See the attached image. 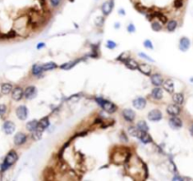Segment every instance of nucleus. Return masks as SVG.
I'll return each mask as SVG.
<instances>
[{"instance_id": "obj_1", "label": "nucleus", "mask_w": 193, "mask_h": 181, "mask_svg": "<svg viewBox=\"0 0 193 181\" xmlns=\"http://www.w3.org/2000/svg\"><path fill=\"white\" fill-rule=\"evenodd\" d=\"M18 160V154L15 150H11L9 153L5 156L3 162L0 164V173H4L8 171L13 164L16 163Z\"/></svg>"}, {"instance_id": "obj_2", "label": "nucleus", "mask_w": 193, "mask_h": 181, "mask_svg": "<svg viewBox=\"0 0 193 181\" xmlns=\"http://www.w3.org/2000/svg\"><path fill=\"white\" fill-rule=\"evenodd\" d=\"M95 100H96V102H97L101 106V108L105 111H107L108 113H114V112H116L117 106L114 103H112V102H110L109 100H106V99H104L102 97H96Z\"/></svg>"}, {"instance_id": "obj_3", "label": "nucleus", "mask_w": 193, "mask_h": 181, "mask_svg": "<svg viewBox=\"0 0 193 181\" xmlns=\"http://www.w3.org/2000/svg\"><path fill=\"white\" fill-rule=\"evenodd\" d=\"M23 97H25V90L22 87H20V86L14 87L12 92V100L18 102V101H21L23 99Z\"/></svg>"}, {"instance_id": "obj_4", "label": "nucleus", "mask_w": 193, "mask_h": 181, "mask_svg": "<svg viewBox=\"0 0 193 181\" xmlns=\"http://www.w3.org/2000/svg\"><path fill=\"white\" fill-rule=\"evenodd\" d=\"M114 5H115V2L114 0H109V1H106L102 4L101 6V10H102V13L105 16H108L109 15V13L112 12V10L114 9Z\"/></svg>"}, {"instance_id": "obj_5", "label": "nucleus", "mask_w": 193, "mask_h": 181, "mask_svg": "<svg viewBox=\"0 0 193 181\" xmlns=\"http://www.w3.org/2000/svg\"><path fill=\"white\" fill-rule=\"evenodd\" d=\"M2 128H3V131H4V133L6 135H12L15 131L16 126H15V124L12 122V121L7 120V121H5V122H4V124L2 126Z\"/></svg>"}, {"instance_id": "obj_6", "label": "nucleus", "mask_w": 193, "mask_h": 181, "mask_svg": "<svg viewBox=\"0 0 193 181\" xmlns=\"http://www.w3.org/2000/svg\"><path fill=\"white\" fill-rule=\"evenodd\" d=\"M169 125L173 129H180L183 127V121L178 116H171L169 120Z\"/></svg>"}, {"instance_id": "obj_7", "label": "nucleus", "mask_w": 193, "mask_h": 181, "mask_svg": "<svg viewBox=\"0 0 193 181\" xmlns=\"http://www.w3.org/2000/svg\"><path fill=\"white\" fill-rule=\"evenodd\" d=\"M27 135L24 132H18L15 134L13 138V143L16 146H22L27 143Z\"/></svg>"}, {"instance_id": "obj_8", "label": "nucleus", "mask_w": 193, "mask_h": 181, "mask_svg": "<svg viewBox=\"0 0 193 181\" xmlns=\"http://www.w3.org/2000/svg\"><path fill=\"white\" fill-rule=\"evenodd\" d=\"M15 113H16V116L19 120L21 121H25L27 118V115H28V110H27V108L25 106V105H21L19 106L16 110H15Z\"/></svg>"}, {"instance_id": "obj_9", "label": "nucleus", "mask_w": 193, "mask_h": 181, "mask_svg": "<svg viewBox=\"0 0 193 181\" xmlns=\"http://www.w3.org/2000/svg\"><path fill=\"white\" fill-rule=\"evenodd\" d=\"M148 119L151 122H158L162 119V112L159 109H152L148 113Z\"/></svg>"}, {"instance_id": "obj_10", "label": "nucleus", "mask_w": 193, "mask_h": 181, "mask_svg": "<svg viewBox=\"0 0 193 181\" xmlns=\"http://www.w3.org/2000/svg\"><path fill=\"white\" fill-rule=\"evenodd\" d=\"M167 112L170 116H178L181 112V108L177 104H171L167 107Z\"/></svg>"}, {"instance_id": "obj_11", "label": "nucleus", "mask_w": 193, "mask_h": 181, "mask_svg": "<svg viewBox=\"0 0 193 181\" xmlns=\"http://www.w3.org/2000/svg\"><path fill=\"white\" fill-rule=\"evenodd\" d=\"M123 117L124 118L125 121H127V122L133 123L135 118H136V114H135L134 110H132L130 108H125L123 110Z\"/></svg>"}, {"instance_id": "obj_12", "label": "nucleus", "mask_w": 193, "mask_h": 181, "mask_svg": "<svg viewBox=\"0 0 193 181\" xmlns=\"http://www.w3.org/2000/svg\"><path fill=\"white\" fill-rule=\"evenodd\" d=\"M190 44H191L190 40L187 37H182L179 42V49L182 52H186L189 49Z\"/></svg>"}, {"instance_id": "obj_13", "label": "nucleus", "mask_w": 193, "mask_h": 181, "mask_svg": "<svg viewBox=\"0 0 193 181\" xmlns=\"http://www.w3.org/2000/svg\"><path fill=\"white\" fill-rule=\"evenodd\" d=\"M37 95V89L34 86H28L25 89V98L27 100L33 99Z\"/></svg>"}, {"instance_id": "obj_14", "label": "nucleus", "mask_w": 193, "mask_h": 181, "mask_svg": "<svg viewBox=\"0 0 193 181\" xmlns=\"http://www.w3.org/2000/svg\"><path fill=\"white\" fill-rule=\"evenodd\" d=\"M146 104H147V101L144 97H138L133 100V106L137 109H143L146 107Z\"/></svg>"}, {"instance_id": "obj_15", "label": "nucleus", "mask_w": 193, "mask_h": 181, "mask_svg": "<svg viewBox=\"0 0 193 181\" xmlns=\"http://www.w3.org/2000/svg\"><path fill=\"white\" fill-rule=\"evenodd\" d=\"M163 89L169 93H174V83H173V80L171 79V78H167L163 81Z\"/></svg>"}, {"instance_id": "obj_16", "label": "nucleus", "mask_w": 193, "mask_h": 181, "mask_svg": "<svg viewBox=\"0 0 193 181\" xmlns=\"http://www.w3.org/2000/svg\"><path fill=\"white\" fill-rule=\"evenodd\" d=\"M13 90V86L12 83H9V82H5V83H2L1 84V87H0V92L3 95H8L10 93H12Z\"/></svg>"}, {"instance_id": "obj_17", "label": "nucleus", "mask_w": 193, "mask_h": 181, "mask_svg": "<svg viewBox=\"0 0 193 181\" xmlns=\"http://www.w3.org/2000/svg\"><path fill=\"white\" fill-rule=\"evenodd\" d=\"M138 70L141 74L145 75V76H148V77H150V76H151V73H152V68H151V66L148 65L147 63H140V64H138Z\"/></svg>"}, {"instance_id": "obj_18", "label": "nucleus", "mask_w": 193, "mask_h": 181, "mask_svg": "<svg viewBox=\"0 0 193 181\" xmlns=\"http://www.w3.org/2000/svg\"><path fill=\"white\" fill-rule=\"evenodd\" d=\"M151 81H152V84L156 87H160L162 84H163V78L160 74H154L151 76Z\"/></svg>"}, {"instance_id": "obj_19", "label": "nucleus", "mask_w": 193, "mask_h": 181, "mask_svg": "<svg viewBox=\"0 0 193 181\" xmlns=\"http://www.w3.org/2000/svg\"><path fill=\"white\" fill-rule=\"evenodd\" d=\"M138 139H139V141H140L142 143H144V144H147V143H150L153 142V139H152L151 135H150L148 132H143V131H142Z\"/></svg>"}, {"instance_id": "obj_20", "label": "nucleus", "mask_w": 193, "mask_h": 181, "mask_svg": "<svg viewBox=\"0 0 193 181\" xmlns=\"http://www.w3.org/2000/svg\"><path fill=\"white\" fill-rule=\"evenodd\" d=\"M124 64L127 68L131 69V70H137L138 68V63L136 62L135 59H132V58H126L124 60Z\"/></svg>"}, {"instance_id": "obj_21", "label": "nucleus", "mask_w": 193, "mask_h": 181, "mask_svg": "<svg viewBox=\"0 0 193 181\" xmlns=\"http://www.w3.org/2000/svg\"><path fill=\"white\" fill-rule=\"evenodd\" d=\"M172 100L175 104L179 105V106H182L185 102V96L183 93H173L172 95Z\"/></svg>"}, {"instance_id": "obj_22", "label": "nucleus", "mask_w": 193, "mask_h": 181, "mask_svg": "<svg viewBox=\"0 0 193 181\" xmlns=\"http://www.w3.org/2000/svg\"><path fill=\"white\" fill-rule=\"evenodd\" d=\"M163 96V91L160 87H155L152 91V97L156 100H160Z\"/></svg>"}, {"instance_id": "obj_23", "label": "nucleus", "mask_w": 193, "mask_h": 181, "mask_svg": "<svg viewBox=\"0 0 193 181\" xmlns=\"http://www.w3.org/2000/svg\"><path fill=\"white\" fill-rule=\"evenodd\" d=\"M27 131L29 132H33L34 130H36L38 128H39V121L38 120H32V121H29V122L27 124L26 126Z\"/></svg>"}, {"instance_id": "obj_24", "label": "nucleus", "mask_w": 193, "mask_h": 181, "mask_svg": "<svg viewBox=\"0 0 193 181\" xmlns=\"http://www.w3.org/2000/svg\"><path fill=\"white\" fill-rule=\"evenodd\" d=\"M79 62H80V59L72 60V62L66 63H64L63 65H61V66H60V68H61L62 70H70V69H72L74 66H75V65H76Z\"/></svg>"}, {"instance_id": "obj_25", "label": "nucleus", "mask_w": 193, "mask_h": 181, "mask_svg": "<svg viewBox=\"0 0 193 181\" xmlns=\"http://www.w3.org/2000/svg\"><path fill=\"white\" fill-rule=\"evenodd\" d=\"M31 72H32L33 76L38 77V76H40L43 72V67H42V65H40V64H34L32 66Z\"/></svg>"}, {"instance_id": "obj_26", "label": "nucleus", "mask_w": 193, "mask_h": 181, "mask_svg": "<svg viewBox=\"0 0 193 181\" xmlns=\"http://www.w3.org/2000/svg\"><path fill=\"white\" fill-rule=\"evenodd\" d=\"M141 130H139L137 127H130L128 128V133L132 136V137H136V138H139L140 134H141Z\"/></svg>"}, {"instance_id": "obj_27", "label": "nucleus", "mask_w": 193, "mask_h": 181, "mask_svg": "<svg viewBox=\"0 0 193 181\" xmlns=\"http://www.w3.org/2000/svg\"><path fill=\"white\" fill-rule=\"evenodd\" d=\"M137 128L139 130L143 131V132H148V130H149V127H148L147 123L145 122V121H143V120H140L139 122L137 124Z\"/></svg>"}, {"instance_id": "obj_28", "label": "nucleus", "mask_w": 193, "mask_h": 181, "mask_svg": "<svg viewBox=\"0 0 193 181\" xmlns=\"http://www.w3.org/2000/svg\"><path fill=\"white\" fill-rule=\"evenodd\" d=\"M48 127H49V119H48V117H44L39 121V128H41L42 130L46 129Z\"/></svg>"}, {"instance_id": "obj_29", "label": "nucleus", "mask_w": 193, "mask_h": 181, "mask_svg": "<svg viewBox=\"0 0 193 181\" xmlns=\"http://www.w3.org/2000/svg\"><path fill=\"white\" fill-rule=\"evenodd\" d=\"M42 129L41 128H38L36 130H34L33 132H31V137L34 141H39L41 138V135H42Z\"/></svg>"}, {"instance_id": "obj_30", "label": "nucleus", "mask_w": 193, "mask_h": 181, "mask_svg": "<svg viewBox=\"0 0 193 181\" xmlns=\"http://www.w3.org/2000/svg\"><path fill=\"white\" fill-rule=\"evenodd\" d=\"M177 26H178V23H177L176 20H170L167 23V29L170 32H172V31H174L177 28Z\"/></svg>"}, {"instance_id": "obj_31", "label": "nucleus", "mask_w": 193, "mask_h": 181, "mask_svg": "<svg viewBox=\"0 0 193 181\" xmlns=\"http://www.w3.org/2000/svg\"><path fill=\"white\" fill-rule=\"evenodd\" d=\"M43 67V71H52V70H55L56 68H58V65L55 63H47L45 64L42 65Z\"/></svg>"}, {"instance_id": "obj_32", "label": "nucleus", "mask_w": 193, "mask_h": 181, "mask_svg": "<svg viewBox=\"0 0 193 181\" xmlns=\"http://www.w3.org/2000/svg\"><path fill=\"white\" fill-rule=\"evenodd\" d=\"M151 27H152V29H153L154 31H160V30L162 29V25L160 24L159 21L153 22L152 25H151Z\"/></svg>"}, {"instance_id": "obj_33", "label": "nucleus", "mask_w": 193, "mask_h": 181, "mask_svg": "<svg viewBox=\"0 0 193 181\" xmlns=\"http://www.w3.org/2000/svg\"><path fill=\"white\" fill-rule=\"evenodd\" d=\"M7 112V106L5 104H0V117H3Z\"/></svg>"}, {"instance_id": "obj_34", "label": "nucleus", "mask_w": 193, "mask_h": 181, "mask_svg": "<svg viewBox=\"0 0 193 181\" xmlns=\"http://www.w3.org/2000/svg\"><path fill=\"white\" fill-rule=\"evenodd\" d=\"M49 1H50V4H51L52 7L57 8L60 5V3L62 2V0H49Z\"/></svg>"}, {"instance_id": "obj_35", "label": "nucleus", "mask_w": 193, "mask_h": 181, "mask_svg": "<svg viewBox=\"0 0 193 181\" xmlns=\"http://www.w3.org/2000/svg\"><path fill=\"white\" fill-rule=\"evenodd\" d=\"M184 4V0H174V7L176 9H179L183 6Z\"/></svg>"}, {"instance_id": "obj_36", "label": "nucleus", "mask_w": 193, "mask_h": 181, "mask_svg": "<svg viewBox=\"0 0 193 181\" xmlns=\"http://www.w3.org/2000/svg\"><path fill=\"white\" fill-rule=\"evenodd\" d=\"M116 46H117L116 43H114V42H112V41H109V42L107 43V47H108L109 49H114V48H116Z\"/></svg>"}, {"instance_id": "obj_37", "label": "nucleus", "mask_w": 193, "mask_h": 181, "mask_svg": "<svg viewBox=\"0 0 193 181\" xmlns=\"http://www.w3.org/2000/svg\"><path fill=\"white\" fill-rule=\"evenodd\" d=\"M144 46H145L146 48H149V49H153L154 48V46H153V43H152V42L150 41V40H146L145 42H144Z\"/></svg>"}, {"instance_id": "obj_38", "label": "nucleus", "mask_w": 193, "mask_h": 181, "mask_svg": "<svg viewBox=\"0 0 193 181\" xmlns=\"http://www.w3.org/2000/svg\"><path fill=\"white\" fill-rule=\"evenodd\" d=\"M103 23H104V18H103V17H98L97 19H96V26L102 27V26H103Z\"/></svg>"}, {"instance_id": "obj_39", "label": "nucleus", "mask_w": 193, "mask_h": 181, "mask_svg": "<svg viewBox=\"0 0 193 181\" xmlns=\"http://www.w3.org/2000/svg\"><path fill=\"white\" fill-rule=\"evenodd\" d=\"M127 30L132 33V32H135V31H136V28H135V26H134L133 24H129L128 27H127Z\"/></svg>"}, {"instance_id": "obj_40", "label": "nucleus", "mask_w": 193, "mask_h": 181, "mask_svg": "<svg viewBox=\"0 0 193 181\" xmlns=\"http://www.w3.org/2000/svg\"><path fill=\"white\" fill-rule=\"evenodd\" d=\"M138 55H139V57H141V58H146V59H149L150 62H154V60H153L150 57H148L147 55H145L144 53H139Z\"/></svg>"}, {"instance_id": "obj_41", "label": "nucleus", "mask_w": 193, "mask_h": 181, "mask_svg": "<svg viewBox=\"0 0 193 181\" xmlns=\"http://www.w3.org/2000/svg\"><path fill=\"white\" fill-rule=\"evenodd\" d=\"M45 46V43H40L38 45H37V49H41V48H42V47H44Z\"/></svg>"}, {"instance_id": "obj_42", "label": "nucleus", "mask_w": 193, "mask_h": 181, "mask_svg": "<svg viewBox=\"0 0 193 181\" xmlns=\"http://www.w3.org/2000/svg\"><path fill=\"white\" fill-rule=\"evenodd\" d=\"M118 13H119L120 14H122L123 16V15H125V12H124V11L123 10V9H120V10L118 11Z\"/></svg>"}, {"instance_id": "obj_43", "label": "nucleus", "mask_w": 193, "mask_h": 181, "mask_svg": "<svg viewBox=\"0 0 193 181\" xmlns=\"http://www.w3.org/2000/svg\"><path fill=\"white\" fill-rule=\"evenodd\" d=\"M190 131H191V133H192V135H193V124H192V126H191V128H190Z\"/></svg>"}, {"instance_id": "obj_44", "label": "nucleus", "mask_w": 193, "mask_h": 181, "mask_svg": "<svg viewBox=\"0 0 193 181\" xmlns=\"http://www.w3.org/2000/svg\"><path fill=\"white\" fill-rule=\"evenodd\" d=\"M190 81H191V82H193V78H190Z\"/></svg>"}, {"instance_id": "obj_45", "label": "nucleus", "mask_w": 193, "mask_h": 181, "mask_svg": "<svg viewBox=\"0 0 193 181\" xmlns=\"http://www.w3.org/2000/svg\"><path fill=\"white\" fill-rule=\"evenodd\" d=\"M1 96H2V93H1V92H0V98H1Z\"/></svg>"}]
</instances>
